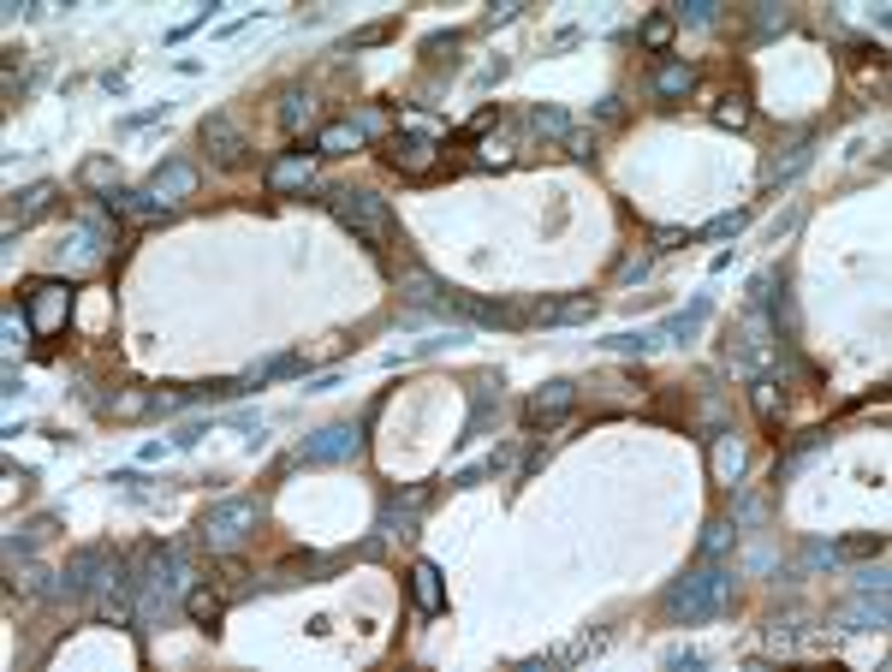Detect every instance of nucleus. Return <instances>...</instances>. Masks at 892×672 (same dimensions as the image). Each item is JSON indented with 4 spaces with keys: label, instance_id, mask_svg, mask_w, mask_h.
Here are the masks:
<instances>
[{
    "label": "nucleus",
    "instance_id": "22",
    "mask_svg": "<svg viewBox=\"0 0 892 672\" xmlns=\"http://www.w3.org/2000/svg\"><path fill=\"white\" fill-rule=\"evenodd\" d=\"M714 125L744 131V125H750V102H744V96H720V102H714Z\"/></svg>",
    "mask_w": 892,
    "mask_h": 672
},
{
    "label": "nucleus",
    "instance_id": "11",
    "mask_svg": "<svg viewBox=\"0 0 892 672\" xmlns=\"http://www.w3.org/2000/svg\"><path fill=\"white\" fill-rule=\"evenodd\" d=\"M310 179H316V167H310V155H304V149H292L286 161H274V167H268V191H304Z\"/></svg>",
    "mask_w": 892,
    "mask_h": 672
},
{
    "label": "nucleus",
    "instance_id": "13",
    "mask_svg": "<svg viewBox=\"0 0 892 672\" xmlns=\"http://www.w3.org/2000/svg\"><path fill=\"white\" fill-rule=\"evenodd\" d=\"M363 119H334V125H322V137H316V155H351V149H363Z\"/></svg>",
    "mask_w": 892,
    "mask_h": 672
},
{
    "label": "nucleus",
    "instance_id": "4",
    "mask_svg": "<svg viewBox=\"0 0 892 672\" xmlns=\"http://www.w3.org/2000/svg\"><path fill=\"white\" fill-rule=\"evenodd\" d=\"M18 292H24V316H30V334L36 339H54L72 322V280L36 274V280H24Z\"/></svg>",
    "mask_w": 892,
    "mask_h": 672
},
{
    "label": "nucleus",
    "instance_id": "1",
    "mask_svg": "<svg viewBox=\"0 0 892 672\" xmlns=\"http://www.w3.org/2000/svg\"><path fill=\"white\" fill-rule=\"evenodd\" d=\"M328 209H334V221L357 238V244H369V250H387L393 244V209H387V197H375V191H351V185H339L328 191Z\"/></svg>",
    "mask_w": 892,
    "mask_h": 672
},
{
    "label": "nucleus",
    "instance_id": "5",
    "mask_svg": "<svg viewBox=\"0 0 892 672\" xmlns=\"http://www.w3.org/2000/svg\"><path fill=\"white\" fill-rule=\"evenodd\" d=\"M203 149H209V161L215 167H250V137H244V125L232 119V113H209L203 119Z\"/></svg>",
    "mask_w": 892,
    "mask_h": 672
},
{
    "label": "nucleus",
    "instance_id": "14",
    "mask_svg": "<svg viewBox=\"0 0 892 672\" xmlns=\"http://www.w3.org/2000/svg\"><path fill=\"white\" fill-rule=\"evenodd\" d=\"M24 203H12V221H6V232H18V226L42 221L48 209H54V185H30V191H18Z\"/></svg>",
    "mask_w": 892,
    "mask_h": 672
},
{
    "label": "nucleus",
    "instance_id": "24",
    "mask_svg": "<svg viewBox=\"0 0 892 672\" xmlns=\"http://www.w3.org/2000/svg\"><path fill=\"white\" fill-rule=\"evenodd\" d=\"M607 345H613V351H637V357H649V351L661 345V334H613Z\"/></svg>",
    "mask_w": 892,
    "mask_h": 672
},
{
    "label": "nucleus",
    "instance_id": "30",
    "mask_svg": "<svg viewBox=\"0 0 892 672\" xmlns=\"http://www.w3.org/2000/svg\"><path fill=\"white\" fill-rule=\"evenodd\" d=\"M678 18H690V24H714V0H690Z\"/></svg>",
    "mask_w": 892,
    "mask_h": 672
},
{
    "label": "nucleus",
    "instance_id": "20",
    "mask_svg": "<svg viewBox=\"0 0 892 672\" xmlns=\"http://www.w3.org/2000/svg\"><path fill=\"white\" fill-rule=\"evenodd\" d=\"M530 131H542V137H571V113H559V108H530Z\"/></svg>",
    "mask_w": 892,
    "mask_h": 672
},
{
    "label": "nucleus",
    "instance_id": "12",
    "mask_svg": "<svg viewBox=\"0 0 892 672\" xmlns=\"http://www.w3.org/2000/svg\"><path fill=\"white\" fill-rule=\"evenodd\" d=\"M696 78H702V72H696L690 60H672V66L655 72V96H661V102H684V96H696Z\"/></svg>",
    "mask_w": 892,
    "mask_h": 672
},
{
    "label": "nucleus",
    "instance_id": "26",
    "mask_svg": "<svg viewBox=\"0 0 892 672\" xmlns=\"http://www.w3.org/2000/svg\"><path fill=\"white\" fill-rule=\"evenodd\" d=\"M304 119H310V96H298V90H292V96H286V108H280V125H286V131H298Z\"/></svg>",
    "mask_w": 892,
    "mask_h": 672
},
{
    "label": "nucleus",
    "instance_id": "32",
    "mask_svg": "<svg viewBox=\"0 0 892 672\" xmlns=\"http://www.w3.org/2000/svg\"><path fill=\"white\" fill-rule=\"evenodd\" d=\"M595 113H601L607 125H619V119H625V108H619V96H607V102H601V108H595Z\"/></svg>",
    "mask_w": 892,
    "mask_h": 672
},
{
    "label": "nucleus",
    "instance_id": "7",
    "mask_svg": "<svg viewBox=\"0 0 892 672\" xmlns=\"http://www.w3.org/2000/svg\"><path fill=\"white\" fill-rule=\"evenodd\" d=\"M435 155H441V149H435L429 137H411V131H393V137L381 143V161L399 167V173H411V179H429V173H435Z\"/></svg>",
    "mask_w": 892,
    "mask_h": 672
},
{
    "label": "nucleus",
    "instance_id": "31",
    "mask_svg": "<svg viewBox=\"0 0 892 672\" xmlns=\"http://www.w3.org/2000/svg\"><path fill=\"white\" fill-rule=\"evenodd\" d=\"M672 244H684V232H678V226H661V232H655V250H672Z\"/></svg>",
    "mask_w": 892,
    "mask_h": 672
},
{
    "label": "nucleus",
    "instance_id": "23",
    "mask_svg": "<svg viewBox=\"0 0 892 672\" xmlns=\"http://www.w3.org/2000/svg\"><path fill=\"white\" fill-rule=\"evenodd\" d=\"M744 221H750V209H732V215H720V221L702 226V238H732V232H744Z\"/></svg>",
    "mask_w": 892,
    "mask_h": 672
},
{
    "label": "nucleus",
    "instance_id": "2",
    "mask_svg": "<svg viewBox=\"0 0 892 672\" xmlns=\"http://www.w3.org/2000/svg\"><path fill=\"white\" fill-rule=\"evenodd\" d=\"M720 601H726V571L720 565H696V571H684L667 589L661 613H667L672 625H702V619L720 613Z\"/></svg>",
    "mask_w": 892,
    "mask_h": 672
},
{
    "label": "nucleus",
    "instance_id": "6",
    "mask_svg": "<svg viewBox=\"0 0 892 672\" xmlns=\"http://www.w3.org/2000/svg\"><path fill=\"white\" fill-rule=\"evenodd\" d=\"M357 452H363V429L334 423V429H316V435L298 447V464H339V458H357Z\"/></svg>",
    "mask_w": 892,
    "mask_h": 672
},
{
    "label": "nucleus",
    "instance_id": "28",
    "mask_svg": "<svg viewBox=\"0 0 892 672\" xmlns=\"http://www.w3.org/2000/svg\"><path fill=\"white\" fill-rule=\"evenodd\" d=\"M887 548V536H851V542H839V554H851V560H863V554H881Z\"/></svg>",
    "mask_w": 892,
    "mask_h": 672
},
{
    "label": "nucleus",
    "instance_id": "15",
    "mask_svg": "<svg viewBox=\"0 0 892 672\" xmlns=\"http://www.w3.org/2000/svg\"><path fill=\"white\" fill-rule=\"evenodd\" d=\"M399 286H405V298H411V304H446V298H452L429 268H405V274H399Z\"/></svg>",
    "mask_w": 892,
    "mask_h": 672
},
{
    "label": "nucleus",
    "instance_id": "29",
    "mask_svg": "<svg viewBox=\"0 0 892 672\" xmlns=\"http://www.w3.org/2000/svg\"><path fill=\"white\" fill-rule=\"evenodd\" d=\"M565 155H571V161H595V137H583V131L571 125V137H565Z\"/></svg>",
    "mask_w": 892,
    "mask_h": 672
},
{
    "label": "nucleus",
    "instance_id": "18",
    "mask_svg": "<svg viewBox=\"0 0 892 672\" xmlns=\"http://www.w3.org/2000/svg\"><path fill=\"white\" fill-rule=\"evenodd\" d=\"M738 470H744V441H720V447H714V476L732 488V482H738Z\"/></svg>",
    "mask_w": 892,
    "mask_h": 672
},
{
    "label": "nucleus",
    "instance_id": "9",
    "mask_svg": "<svg viewBox=\"0 0 892 672\" xmlns=\"http://www.w3.org/2000/svg\"><path fill=\"white\" fill-rule=\"evenodd\" d=\"M571 405H577V387H571V381H548V387H536V393H530L524 423H530V429H554Z\"/></svg>",
    "mask_w": 892,
    "mask_h": 672
},
{
    "label": "nucleus",
    "instance_id": "27",
    "mask_svg": "<svg viewBox=\"0 0 892 672\" xmlns=\"http://www.w3.org/2000/svg\"><path fill=\"white\" fill-rule=\"evenodd\" d=\"M78 179H84V185H108V191H119V185H113V161H102V155H96V161H84V173H78Z\"/></svg>",
    "mask_w": 892,
    "mask_h": 672
},
{
    "label": "nucleus",
    "instance_id": "17",
    "mask_svg": "<svg viewBox=\"0 0 892 672\" xmlns=\"http://www.w3.org/2000/svg\"><path fill=\"white\" fill-rule=\"evenodd\" d=\"M595 316V298H565V304H536V322H589Z\"/></svg>",
    "mask_w": 892,
    "mask_h": 672
},
{
    "label": "nucleus",
    "instance_id": "25",
    "mask_svg": "<svg viewBox=\"0 0 892 672\" xmlns=\"http://www.w3.org/2000/svg\"><path fill=\"white\" fill-rule=\"evenodd\" d=\"M643 42H649L655 54H661V48H667V42H672V18H667V12H655V18L643 24Z\"/></svg>",
    "mask_w": 892,
    "mask_h": 672
},
{
    "label": "nucleus",
    "instance_id": "8",
    "mask_svg": "<svg viewBox=\"0 0 892 672\" xmlns=\"http://www.w3.org/2000/svg\"><path fill=\"white\" fill-rule=\"evenodd\" d=\"M143 191H149L161 209H179L185 197H197V167H191V161H161Z\"/></svg>",
    "mask_w": 892,
    "mask_h": 672
},
{
    "label": "nucleus",
    "instance_id": "16",
    "mask_svg": "<svg viewBox=\"0 0 892 672\" xmlns=\"http://www.w3.org/2000/svg\"><path fill=\"white\" fill-rule=\"evenodd\" d=\"M185 613H191L203 631H215L221 613H226V595H215V589H191V595H185Z\"/></svg>",
    "mask_w": 892,
    "mask_h": 672
},
{
    "label": "nucleus",
    "instance_id": "3",
    "mask_svg": "<svg viewBox=\"0 0 892 672\" xmlns=\"http://www.w3.org/2000/svg\"><path fill=\"white\" fill-rule=\"evenodd\" d=\"M262 518H268L262 500H221V506H209V512L197 518V536H203L209 554H232V548H244V542L262 530Z\"/></svg>",
    "mask_w": 892,
    "mask_h": 672
},
{
    "label": "nucleus",
    "instance_id": "19",
    "mask_svg": "<svg viewBox=\"0 0 892 672\" xmlns=\"http://www.w3.org/2000/svg\"><path fill=\"white\" fill-rule=\"evenodd\" d=\"M702 322H708V298H696V304H690L684 316H672L667 328H661V339H690L696 328H702Z\"/></svg>",
    "mask_w": 892,
    "mask_h": 672
},
{
    "label": "nucleus",
    "instance_id": "21",
    "mask_svg": "<svg viewBox=\"0 0 892 672\" xmlns=\"http://www.w3.org/2000/svg\"><path fill=\"white\" fill-rule=\"evenodd\" d=\"M393 36H399V24H393V18H381V24H363L357 36H345V54H351V48H375V42H393Z\"/></svg>",
    "mask_w": 892,
    "mask_h": 672
},
{
    "label": "nucleus",
    "instance_id": "10",
    "mask_svg": "<svg viewBox=\"0 0 892 672\" xmlns=\"http://www.w3.org/2000/svg\"><path fill=\"white\" fill-rule=\"evenodd\" d=\"M411 601H417V613H446V583L429 560L411 565Z\"/></svg>",
    "mask_w": 892,
    "mask_h": 672
}]
</instances>
